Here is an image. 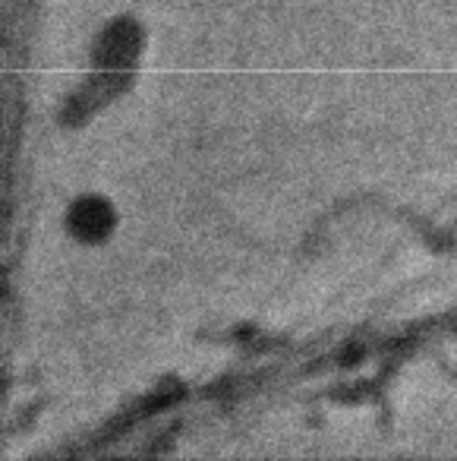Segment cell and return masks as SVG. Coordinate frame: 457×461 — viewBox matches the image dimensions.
I'll return each mask as SVG.
<instances>
[{"label": "cell", "mask_w": 457, "mask_h": 461, "mask_svg": "<svg viewBox=\"0 0 457 461\" xmlns=\"http://www.w3.org/2000/svg\"><path fill=\"white\" fill-rule=\"evenodd\" d=\"M70 224L79 238H102L111 228V209L102 199H85V203H79L76 209H73Z\"/></svg>", "instance_id": "obj_1"}]
</instances>
